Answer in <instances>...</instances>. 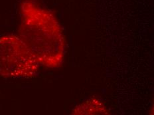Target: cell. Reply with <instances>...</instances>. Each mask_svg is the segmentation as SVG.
<instances>
[{
	"label": "cell",
	"instance_id": "1",
	"mask_svg": "<svg viewBox=\"0 0 154 115\" xmlns=\"http://www.w3.org/2000/svg\"><path fill=\"white\" fill-rule=\"evenodd\" d=\"M19 37L29 48L39 65L60 66L64 59L65 37L54 15L32 0L21 5Z\"/></svg>",
	"mask_w": 154,
	"mask_h": 115
},
{
	"label": "cell",
	"instance_id": "3",
	"mask_svg": "<svg viewBox=\"0 0 154 115\" xmlns=\"http://www.w3.org/2000/svg\"><path fill=\"white\" fill-rule=\"evenodd\" d=\"M109 110L100 101L91 99L77 107L72 114H106Z\"/></svg>",
	"mask_w": 154,
	"mask_h": 115
},
{
	"label": "cell",
	"instance_id": "2",
	"mask_svg": "<svg viewBox=\"0 0 154 115\" xmlns=\"http://www.w3.org/2000/svg\"><path fill=\"white\" fill-rule=\"evenodd\" d=\"M39 63L18 36L0 37V76L6 78H31L37 74Z\"/></svg>",
	"mask_w": 154,
	"mask_h": 115
}]
</instances>
